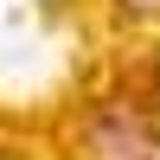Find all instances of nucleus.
Segmentation results:
<instances>
[{
  "instance_id": "nucleus-1",
  "label": "nucleus",
  "mask_w": 160,
  "mask_h": 160,
  "mask_svg": "<svg viewBox=\"0 0 160 160\" xmlns=\"http://www.w3.org/2000/svg\"><path fill=\"white\" fill-rule=\"evenodd\" d=\"M90 160H154V128L141 122V109L109 102L90 122Z\"/></svg>"
}]
</instances>
